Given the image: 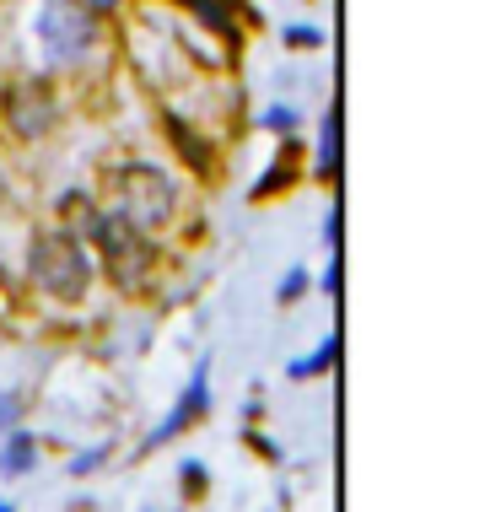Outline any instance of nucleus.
I'll list each match as a JSON object with an SVG mask.
<instances>
[{"label": "nucleus", "instance_id": "f257e3e1", "mask_svg": "<svg viewBox=\"0 0 501 512\" xmlns=\"http://www.w3.org/2000/svg\"><path fill=\"white\" fill-rule=\"evenodd\" d=\"M97 205L157 238V232H167L178 216H184V189H178V178L167 173L162 162L114 157V162L97 168Z\"/></svg>", "mask_w": 501, "mask_h": 512}, {"label": "nucleus", "instance_id": "f03ea898", "mask_svg": "<svg viewBox=\"0 0 501 512\" xmlns=\"http://www.w3.org/2000/svg\"><path fill=\"white\" fill-rule=\"evenodd\" d=\"M81 238H87L92 259H97V275H108V286H119L124 297H146L157 286V270H162V243L151 232L130 227L124 216L114 211H97L81 221Z\"/></svg>", "mask_w": 501, "mask_h": 512}, {"label": "nucleus", "instance_id": "7ed1b4c3", "mask_svg": "<svg viewBox=\"0 0 501 512\" xmlns=\"http://www.w3.org/2000/svg\"><path fill=\"white\" fill-rule=\"evenodd\" d=\"M27 281H33L38 297L65 302V308L87 302V292L97 286V259H92L87 238L76 227H65V221L38 227L27 238Z\"/></svg>", "mask_w": 501, "mask_h": 512}, {"label": "nucleus", "instance_id": "20e7f679", "mask_svg": "<svg viewBox=\"0 0 501 512\" xmlns=\"http://www.w3.org/2000/svg\"><path fill=\"white\" fill-rule=\"evenodd\" d=\"M33 38H38V54H44L49 76H71L103 49V17L81 11L76 0H38Z\"/></svg>", "mask_w": 501, "mask_h": 512}, {"label": "nucleus", "instance_id": "39448f33", "mask_svg": "<svg viewBox=\"0 0 501 512\" xmlns=\"http://www.w3.org/2000/svg\"><path fill=\"white\" fill-rule=\"evenodd\" d=\"M65 119V103H60V87H54V76H11L6 92H0V124H6V135L17 146H38L49 141L54 130H60Z\"/></svg>", "mask_w": 501, "mask_h": 512}, {"label": "nucleus", "instance_id": "423d86ee", "mask_svg": "<svg viewBox=\"0 0 501 512\" xmlns=\"http://www.w3.org/2000/svg\"><path fill=\"white\" fill-rule=\"evenodd\" d=\"M205 415H211V362L200 356V367H194L189 389L178 394V405L167 410V421L151 426V437L141 442V453H157V448H167V442H178V437L189 432V426H200Z\"/></svg>", "mask_w": 501, "mask_h": 512}, {"label": "nucleus", "instance_id": "0eeeda50", "mask_svg": "<svg viewBox=\"0 0 501 512\" xmlns=\"http://www.w3.org/2000/svg\"><path fill=\"white\" fill-rule=\"evenodd\" d=\"M162 130H167V141H173V151L184 157V168L205 173V178L216 173V141L194 130L189 114H178V108H162Z\"/></svg>", "mask_w": 501, "mask_h": 512}, {"label": "nucleus", "instance_id": "6e6552de", "mask_svg": "<svg viewBox=\"0 0 501 512\" xmlns=\"http://www.w3.org/2000/svg\"><path fill=\"white\" fill-rule=\"evenodd\" d=\"M173 6H184L205 33L221 38V44H243V33H248L243 27V17H248L243 0H173Z\"/></svg>", "mask_w": 501, "mask_h": 512}, {"label": "nucleus", "instance_id": "1a4fd4ad", "mask_svg": "<svg viewBox=\"0 0 501 512\" xmlns=\"http://www.w3.org/2000/svg\"><path fill=\"white\" fill-rule=\"evenodd\" d=\"M0 480H27L38 469V437L27 432V426H11V432H0Z\"/></svg>", "mask_w": 501, "mask_h": 512}, {"label": "nucleus", "instance_id": "9d476101", "mask_svg": "<svg viewBox=\"0 0 501 512\" xmlns=\"http://www.w3.org/2000/svg\"><path fill=\"white\" fill-rule=\"evenodd\" d=\"M297 157H302V151H297V135H291V141H281V151H275L270 173H264L259 184H254V200H275L281 189L297 184Z\"/></svg>", "mask_w": 501, "mask_h": 512}, {"label": "nucleus", "instance_id": "9b49d317", "mask_svg": "<svg viewBox=\"0 0 501 512\" xmlns=\"http://www.w3.org/2000/svg\"><path fill=\"white\" fill-rule=\"evenodd\" d=\"M334 362H340V335H324L308 356L286 362V378L291 383H313V378H324V372H334Z\"/></svg>", "mask_w": 501, "mask_h": 512}, {"label": "nucleus", "instance_id": "f8f14e48", "mask_svg": "<svg viewBox=\"0 0 501 512\" xmlns=\"http://www.w3.org/2000/svg\"><path fill=\"white\" fill-rule=\"evenodd\" d=\"M340 173V108H329L318 124V157H313V178H334Z\"/></svg>", "mask_w": 501, "mask_h": 512}, {"label": "nucleus", "instance_id": "ddd939ff", "mask_svg": "<svg viewBox=\"0 0 501 512\" xmlns=\"http://www.w3.org/2000/svg\"><path fill=\"white\" fill-rule=\"evenodd\" d=\"M97 211V195H87V189H65L60 200H54V216L65 221V227H76L81 232V221H87Z\"/></svg>", "mask_w": 501, "mask_h": 512}, {"label": "nucleus", "instance_id": "4468645a", "mask_svg": "<svg viewBox=\"0 0 501 512\" xmlns=\"http://www.w3.org/2000/svg\"><path fill=\"white\" fill-rule=\"evenodd\" d=\"M264 130H270V135H281V141H291V135H297V124H302V114H297V108H291V103H270V108H264Z\"/></svg>", "mask_w": 501, "mask_h": 512}, {"label": "nucleus", "instance_id": "2eb2a0df", "mask_svg": "<svg viewBox=\"0 0 501 512\" xmlns=\"http://www.w3.org/2000/svg\"><path fill=\"white\" fill-rule=\"evenodd\" d=\"M108 453H114V442H97V448L76 453V459H71V480H87V475H97V469L108 464Z\"/></svg>", "mask_w": 501, "mask_h": 512}, {"label": "nucleus", "instance_id": "dca6fc26", "mask_svg": "<svg viewBox=\"0 0 501 512\" xmlns=\"http://www.w3.org/2000/svg\"><path fill=\"white\" fill-rule=\"evenodd\" d=\"M178 486H184V502H194V496H205V486H211L205 464H200V459H184V464H178Z\"/></svg>", "mask_w": 501, "mask_h": 512}, {"label": "nucleus", "instance_id": "f3484780", "mask_svg": "<svg viewBox=\"0 0 501 512\" xmlns=\"http://www.w3.org/2000/svg\"><path fill=\"white\" fill-rule=\"evenodd\" d=\"M22 415H27V394L22 389H0V432L22 426Z\"/></svg>", "mask_w": 501, "mask_h": 512}, {"label": "nucleus", "instance_id": "a211bd4d", "mask_svg": "<svg viewBox=\"0 0 501 512\" xmlns=\"http://www.w3.org/2000/svg\"><path fill=\"white\" fill-rule=\"evenodd\" d=\"M302 292H308V270H286L281 286H275V302H281V308H291Z\"/></svg>", "mask_w": 501, "mask_h": 512}, {"label": "nucleus", "instance_id": "6ab92c4d", "mask_svg": "<svg viewBox=\"0 0 501 512\" xmlns=\"http://www.w3.org/2000/svg\"><path fill=\"white\" fill-rule=\"evenodd\" d=\"M281 38H286L291 49H324V33H318L313 22H297V27H286Z\"/></svg>", "mask_w": 501, "mask_h": 512}, {"label": "nucleus", "instance_id": "aec40b11", "mask_svg": "<svg viewBox=\"0 0 501 512\" xmlns=\"http://www.w3.org/2000/svg\"><path fill=\"white\" fill-rule=\"evenodd\" d=\"M243 442H248V448H254V453H259V459H270V464H281V448H275V442H270V437H264V432H259V426H248V432H243Z\"/></svg>", "mask_w": 501, "mask_h": 512}, {"label": "nucleus", "instance_id": "412c9836", "mask_svg": "<svg viewBox=\"0 0 501 512\" xmlns=\"http://www.w3.org/2000/svg\"><path fill=\"white\" fill-rule=\"evenodd\" d=\"M81 11H92V17H119L124 6H130V0H76Z\"/></svg>", "mask_w": 501, "mask_h": 512}, {"label": "nucleus", "instance_id": "4be33fe9", "mask_svg": "<svg viewBox=\"0 0 501 512\" xmlns=\"http://www.w3.org/2000/svg\"><path fill=\"white\" fill-rule=\"evenodd\" d=\"M324 248L340 254V205H329V216H324Z\"/></svg>", "mask_w": 501, "mask_h": 512}, {"label": "nucleus", "instance_id": "5701e85b", "mask_svg": "<svg viewBox=\"0 0 501 512\" xmlns=\"http://www.w3.org/2000/svg\"><path fill=\"white\" fill-rule=\"evenodd\" d=\"M318 286H324L329 297H340V254H329V270H324V281H318Z\"/></svg>", "mask_w": 501, "mask_h": 512}, {"label": "nucleus", "instance_id": "b1692460", "mask_svg": "<svg viewBox=\"0 0 501 512\" xmlns=\"http://www.w3.org/2000/svg\"><path fill=\"white\" fill-rule=\"evenodd\" d=\"M0 512H17V507H11V502H0Z\"/></svg>", "mask_w": 501, "mask_h": 512}]
</instances>
